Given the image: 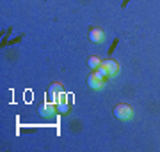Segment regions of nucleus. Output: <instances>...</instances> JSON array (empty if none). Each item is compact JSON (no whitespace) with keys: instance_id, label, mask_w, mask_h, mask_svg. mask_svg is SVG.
<instances>
[{"instance_id":"1","label":"nucleus","mask_w":160,"mask_h":152,"mask_svg":"<svg viewBox=\"0 0 160 152\" xmlns=\"http://www.w3.org/2000/svg\"><path fill=\"white\" fill-rule=\"evenodd\" d=\"M114 115L121 120H128V118L133 117V108L128 106V104H118L114 108Z\"/></svg>"},{"instance_id":"2","label":"nucleus","mask_w":160,"mask_h":152,"mask_svg":"<svg viewBox=\"0 0 160 152\" xmlns=\"http://www.w3.org/2000/svg\"><path fill=\"white\" fill-rule=\"evenodd\" d=\"M87 85L91 87V89H102L103 85H105V78H103L102 74L98 73V71H94V73L89 74V78H87Z\"/></svg>"},{"instance_id":"3","label":"nucleus","mask_w":160,"mask_h":152,"mask_svg":"<svg viewBox=\"0 0 160 152\" xmlns=\"http://www.w3.org/2000/svg\"><path fill=\"white\" fill-rule=\"evenodd\" d=\"M89 39H91V43H94V44L103 43V39H105V32H103V28H92L91 32H89Z\"/></svg>"},{"instance_id":"4","label":"nucleus","mask_w":160,"mask_h":152,"mask_svg":"<svg viewBox=\"0 0 160 152\" xmlns=\"http://www.w3.org/2000/svg\"><path fill=\"white\" fill-rule=\"evenodd\" d=\"M102 66L109 71V76H114V74L119 73V64L114 62V60H103Z\"/></svg>"},{"instance_id":"5","label":"nucleus","mask_w":160,"mask_h":152,"mask_svg":"<svg viewBox=\"0 0 160 152\" xmlns=\"http://www.w3.org/2000/svg\"><path fill=\"white\" fill-rule=\"evenodd\" d=\"M61 92H62V87H61V83H53L50 87V90H48V97H50L52 103H55L59 99V96H61Z\"/></svg>"},{"instance_id":"6","label":"nucleus","mask_w":160,"mask_h":152,"mask_svg":"<svg viewBox=\"0 0 160 152\" xmlns=\"http://www.w3.org/2000/svg\"><path fill=\"white\" fill-rule=\"evenodd\" d=\"M39 113L41 115H48V117H50V115L55 113V106H53L52 103H46V104H43V106L39 108Z\"/></svg>"},{"instance_id":"7","label":"nucleus","mask_w":160,"mask_h":152,"mask_svg":"<svg viewBox=\"0 0 160 152\" xmlns=\"http://www.w3.org/2000/svg\"><path fill=\"white\" fill-rule=\"evenodd\" d=\"M87 66L91 69H98L100 66H102V58L98 55H92V57H89V60H87Z\"/></svg>"},{"instance_id":"8","label":"nucleus","mask_w":160,"mask_h":152,"mask_svg":"<svg viewBox=\"0 0 160 152\" xmlns=\"http://www.w3.org/2000/svg\"><path fill=\"white\" fill-rule=\"evenodd\" d=\"M68 103H66V101H59L57 103V112L59 113H68Z\"/></svg>"}]
</instances>
